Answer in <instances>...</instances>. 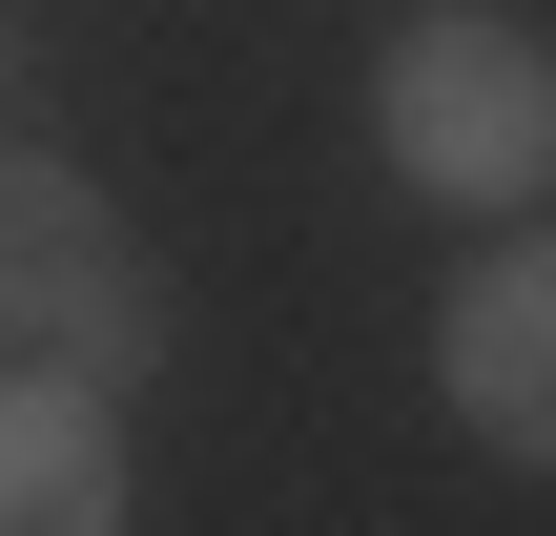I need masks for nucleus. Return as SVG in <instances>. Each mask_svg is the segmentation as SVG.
I'll return each mask as SVG.
<instances>
[{
    "label": "nucleus",
    "instance_id": "obj_1",
    "mask_svg": "<svg viewBox=\"0 0 556 536\" xmlns=\"http://www.w3.org/2000/svg\"><path fill=\"white\" fill-rule=\"evenodd\" d=\"M371 145H392V186L516 227V207L556 186V41H536V21H495V0L392 21V62H371Z\"/></svg>",
    "mask_w": 556,
    "mask_h": 536
},
{
    "label": "nucleus",
    "instance_id": "obj_2",
    "mask_svg": "<svg viewBox=\"0 0 556 536\" xmlns=\"http://www.w3.org/2000/svg\"><path fill=\"white\" fill-rule=\"evenodd\" d=\"M0 351H41L83 392H144L165 372V269H144V227L62 145H0Z\"/></svg>",
    "mask_w": 556,
    "mask_h": 536
},
{
    "label": "nucleus",
    "instance_id": "obj_3",
    "mask_svg": "<svg viewBox=\"0 0 556 536\" xmlns=\"http://www.w3.org/2000/svg\"><path fill=\"white\" fill-rule=\"evenodd\" d=\"M433 392H454L516 475H556V227H516V248L454 269V310H433Z\"/></svg>",
    "mask_w": 556,
    "mask_h": 536
},
{
    "label": "nucleus",
    "instance_id": "obj_4",
    "mask_svg": "<svg viewBox=\"0 0 556 536\" xmlns=\"http://www.w3.org/2000/svg\"><path fill=\"white\" fill-rule=\"evenodd\" d=\"M0 536H124V413L83 372H0Z\"/></svg>",
    "mask_w": 556,
    "mask_h": 536
}]
</instances>
